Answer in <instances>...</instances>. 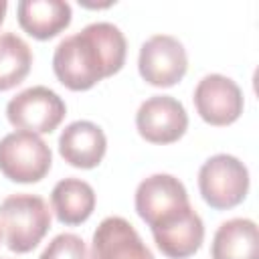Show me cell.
Returning <instances> with one entry per match:
<instances>
[{
    "label": "cell",
    "instance_id": "cell-1",
    "mask_svg": "<svg viewBox=\"0 0 259 259\" xmlns=\"http://www.w3.org/2000/svg\"><path fill=\"white\" fill-rule=\"evenodd\" d=\"M127 42L111 22H93L63 38L53 55L57 79L71 91H87L115 75L125 63Z\"/></svg>",
    "mask_w": 259,
    "mask_h": 259
},
{
    "label": "cell",
    "instance_id": "cell-2",
    "mask_svg": "<svg viewBox=\"0 0 259 259\" xmlns=\"http://www.w3.org/2000/svg\"><path fill=\"white\" fill-rule=\"evenodd\" d=\"M51 229V210L36 194H10L0 202V231L14 253L32 251Z\"/></svg>",
    "mask_w": 259,
    "mask_h": 259
},
{
    "label": "cell",
    "instance_id": "cell-3",
    "mask_svg": "<svg viewBox=\"0 0 259 259\" xmlns=\"http://www.w3.org/2000/svg\"><path fill=\"white\" fill-rule=\"evenodd\" d=\"M198 188L208 206L217 210L233 208L241 204L249 192V170L239 158L217 154L202 164Z\"/></svg>",
    "mask_w": 259,
    "mask_h": 259
},
{
    "label": "cell",
    "instance_id": "cell-4",
    "mask_svg": "<svg viewBox=\"0 0 259 259\" xmlns=\"http://www.w3.org/2000/svg\"><path fill=\"white\" fill-rule=\"evenodd\" d=\"M53 164L51 148L28 132H14L0 140V172L12 182H38Z\"/></svg>",
    "mask_w": 259,
    "mask_h": 259
},
{
    "label": "cell",
    "instance_id": "cell-5",
    "mask_svg": "<svg viewBox=\"0 0 259 259\" xmlns=\"http://www.w3.org/2000/svg\"><path fill=\"white\" fill-rule=\"evenodd\" d=\"M67 113L65 101L49 87L36 85L20 91L6 105L8 121L28 134H51Z\"/></svg>",
    "mask_w": 259,
    "mask_h": 259
},
{
    "label": "cell",
    "instance_id": "cell-6",
    "mask_svg": "<svg viewBox=\"0 0 259 259\" xmlns=\"http://www.w3.org/2000/svg\"><path fill=\"white\" fill-rule=\"evenodd\" d=\"M138 69L146 83L154 87H172L186 75V49L170 34H154L140 49Z\"/></svg>",
    "mask_w": 259,
    "mask_h": 259
},
{
    "label": "cell",
    "instance_id": "cell-7",
    "mask_svg": "<svg viewBox=\"0 0 259 259\" xmlns=\"http://www.w3.org/2000/svg\"><path fill=\"white\" fill-rule=\"evenodd\" d=\"M190 206L184 184L172 174H152L136 190V210L150 227L160 225Z\"/></svg>",
    "mask_w": 259,
    "mask_h": 259
},
{
    "label": "cell",
    "instance_id": "cell-8",
    "mask_svg": "<svg viewBox=\"0 0 259 259\" xmlns=\"http://www.w3.org/2000/svg\"><path fill=\"white\" fill-rule=\"evenodd\" d=\"M136 127L150 144H174L184 136L188 115L178 99L170 95H154L140 105L136 113Z\"/></svg>",
    "mask_w": 259,
    "mask_h": 259
},
{
    "label": "cell",
    "instance_id": "cell-9",
    "mask_svg": "<svg viewBox=\"0 0 259 259\" xmlns=\"http://www.w3.org/2000/svg\"><path fill=\"white\" fill-rule=\"evenodd\" d=\"M194 107L206 123L219 127L231 125L243 113V91L233 79L212 73L198 81Z\"/></svg>",
    "mask_w": 259,
    "mask_h": 259
},
{
    "label": "cell",
    "instance_id": "cell-10",
    "mask_svg": "<svg viewBox=\"0 0 259 259\" xmlns=\"http://www.w3.org/2000/svg\"><path fill=\"white\" fill-rule=\"evenodd\" d=\"M91 259H154L138 231L121 217H107L93 233Z\"/></svg>",
    "mask_w": 259,
    "mask_h": 259
},
{
    "label": "cell",
    "instance_id": "cell-11",
    "mask_svg": "<svg viewBox=\"0 0 259 259\" xmlns=\"http://www.w3.org/2000/svg\"><path fill=\"white\" fill-rule=\"evenodd\" d=\"M152 235L156 247L170 259H186L194 255L204 241V225L202 219L188 206L180 214L154 225Z\"/></svg>",
    "mask_w": 259,
    "mask_h": 259
},
{
    "label": "cell",
    "instance_id": "cell-12",
    "mask_svg": "<svg viewBox=\"0 0 259 259\" xmlns=\"http://www.w3.org/2000/svg\"><path fill=\"white\" fill-rule=\"evenodd\" d=\"M107 140L99 125L93 121H73L59 138L61 158L75 168H95L105 156Z\"/></svg>",
    "mask_w": 259,
    "mask_h": 259
},
{
    "label": "cell",
    "instance_id": "cell-13",
    "mask_svg": "<svg viewBox=\"0 0 259 259\" xmlns=\"http://www.w3.org/2000/svg\"><path fill=\"white\" fill-rule=\"evenodd\" d=\"M71 22V4L65 0H22L18 2L20 28L38 40H49Z\"/></svg>",
    "mask_w": 259,
    "mask_h": 259
},
{
    "label": "cell",
    "instance_id": "cell-14",
    "mask_svg": "<svg viewBox=\"0 0 259 259\" xmlns=\"http://www.w3.org/2000/svg\"><path fill=\"white\" fill-rule=\"evenodd\" d=\"M51 206L59 223L81 225L91 217L95 208V192L91 184L81 178H63L53 188Z\"/></svg>",
    "mask_w": 259,
    "mask_h": 259
},
{
    "label": "cell",
    "instance_id": "cell-15",
    "mask_svg": "<svg viewBox=\"0 0 259 259\" xmlns=\"http://www.w3.org/2000/svg\"><path fill=\"white\" fill-rule=\"evenodd\" d=\"M212 259H259V231L249 219L223 223L212 239Z\"/></svg>",
    "mask_w": 259,
    "mask_h": 259
},
{
    "label": "cell",
    "instance_id": "cell-16",
    "mask_svg": "<svg viewBox=\"0 0 259 259\" xmlns=\"http://www.w3.org/2000/svg\"><path fill=\"white\" fill-rule=\"evenodd\" d=\"M32 67L30 47L14 32L0 34V91L12 89L24 81Z\"/></svg>",
    "mask_w": 259,
    "mask_h": 259
},
{
    "label": "cell",
    "instance_id": "cell-17",
    "mask_svg": "<svg viewBox=\"0 0 259 259\" xmlns=\"http://www.w3.org/2000/svg\"><path fill=\"white\" fill-rule=\"evenodd\" d=\"M38 259H89V255L81 237L73 233H63V235H57L45 247Z\"/></svg>",
    "mask_w": 259,
    "mask_h": 259
},
{
    "label": "cell",
    "instance_id": "cell-18",
    "mask_svg": "<svg viewBox=\"0 0 259 259\" xmlns=\"http://www.w3.org/2000/svg\"><path fill=\"white\" fill-rule=\"evenodd\" d=\"M6 8H8L6 0H0V24L4 22V16H6Z\"/></svg>",
    "mask_w": 259,
    "mask_h": 259
},
{
    "label": "cell",
    "instance_id": "cell-19",
    "mask_svg": "<svg viewBox=\"0 0 259 259\" xmlns=\"http://www.w3.org/2000/svg\"><path fill=\"white\" fill-rule=\"evenodd\" d=\"M0 233H2V231H0Z\"/></svg>",
    "mask_w": 259,
    "mask_h": 259
}]
</instances>
